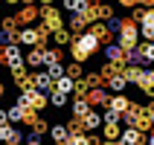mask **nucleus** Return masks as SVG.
<instances>
[{
  "mask_svg": "<svg viewBox=\"0 0 154 145\" xmlns=\"http://www.w3.org/2000/svg\"><path fill=\"white\" fill-rule=\"evenodd\" d=\"M50 104H52V107H67V104H70V96L61 93V90H52V93H50Z\"/></svg>",
  "mask_w": 154,
  "mask_h": 145,
  "instance_id": "nucleus-24",
  "label": "nucleus"
},
{
  "mask_svg": "<svg viewBox=\"0 0 154 145\" xmlns=\"http://www.w3.org/2000/svg\"><path fill=\"white\" fill-rule=\"evenodd\" d=\"M23 6H38V0H20Z\"/></svg>",
  "mask_w": 154,
  "mask_h": 145,
  "instance_id": "nucleus-42",
  "label": "nucleus"
},
{
  "mask_svg": "<svg viewBox=\"0 0 154 145\" xmlns=\"http://www.w3.org/2000/svg\"><path fill=\"white\" fill-rule=\"evenodd\" d=\"M17 44H23V47H41L38 29H35V26H23V29H20V35H17Z\"/></svg>",
  "mask_w": 154,
  "mask_h": 145,
  "instance_id": "nucleus-10",
  "label": "nucleus"
},
{
  "mask_svg": "<svg viewBox=\"0 0 154 145\" xmlns=\"http://www.w3.org/2000/svg\"><path fill=\"white\" fill-rule=\"evenodd\" d=\"M26 145H44V139L38 137V134H32V131H29V134H26V139H23Z\"/></svg>",
  "mask_w": 154,
  "mask_h": 145,
  "instance_id": "nucleus-38",
  "label": "nucleus"
},
{
  "mask_svg": "<svg viewBox=\"0 0 154 145\" xmlns=\"http://www.w3.org/2000/svg\"><path fill=\"white\" fill-rule=\"evenodd\" d=\"M32 78H35V90H41V93H52L55 90V81H52V76L47 70H35Z\"/></svg>",
  "mask_w": 154,
  "mask_h": 145,
  "instance_id": "nucleus-7",
  "label": "nucleus"
},
{
  "mask_svg": "<svg viewBox=\"0 0 154 145\" xmlns=\"http://www.w3.org/2000/svg\"><path fill=\"white\" fill-rule=\"evenodd\" d=\"M102 50V44H99V38H96L93 32H85V35H76V41L70 44V55H73V61H79V64H85L90 55H96V52Z\"/></svg>",
  "mask_w": 154,
  "mask_h": 145,
  "instance_id": "nucleus-1",
  "label": "nucleus"
},
{
  "mask_svg": "<svg viewBox=\"0 0 154 145\" xmlns=\"http://www.w3.org/2000/svg\"><path fill=\"white\" fill-rule=\"evenodd\" d=\"M47 73L52 76V81H58V78L67 76V64H64V61H58V64H50V67H47Z\"/></svg>",
  "mask_w": 154,
  "mask_h": 145,
  "instance_id": "nucleus-26",
  "label": "nucleus"
},
{
  "mask_svg": "<svg viewBox=\"0 0 154 145\" xmlns=\"http://www.w3.org/2000/svg\"><path fill=\"white\" fill-rule=\"evenodd\" d=\"M41 23L47 26L50 32H58V29H64L61 9H55V6H41Z\"/></svg>",
  "mask_w": 154,
  "mask_h": 145,
  "instance_id": "nucleus-3",
  "label": "nucleus"
},
{
  "mask_svg": "<svg viewBox=\"0 0 154 145\" xmlns=\"http://www.w3.org/2000/svg\"><path fill=\"white\" fill-rule=\"evenodd\" d=\"M122 70H125V67H122ZM105 87H108L111 93H125V87H128V78H125V76L119 73V76L108 78V84H105Z\"/></svg>",
  "mask_w": 154,
  "mask_h": 145,
  "instance_id": "nucleus-20",
  "label": "nucleus"
},
{
  "mask_svg": "<svg viewBox=\"0 0 154 145\" xmlns=\"http://www.w3.org/2000/svg\"><path fill=\"white\" fill-rule=\"evenodd\" d=\"M23 113H26V107L20 102H15L9 107V122H12V125H20V122H23Z\"/></svg>",
  "mask_w": 154,
  "mask_h": 145,
  "instance_id": "nucleus-23",
  "label": "nucleus"
},
{
  "mask_svg": "<svg viewBox=\"0 0 154 145\" xmlns=\"http://www.w3.org/2000/svg\"><path fill=\"white\" fill-rule=\"evenodd\" d=\"M38 6H55V0H38Z\"/></svg>",
  "mask_w": 154,
  "mask_h": 145,
  "instance_id": "nucleus-41",
  "label": "nucleus"
},
{
  "mask_svg": "<svg viewBox=\"0 0 154 145\" xmlns=\"http://www.w3.org/2000/svg\"><path fill=\"white\" fill-rule=\"evenodd\" d=\"M3 3H6V6H17V3H20V0H3Z\"/></svg>",
  "mask_w": 154,
  "mask_h": 145,
  "instance_id": "nucleus-45",
  "label": "nucleus"
},
{
  "mask_svg": "<svg viewBox=\"0 0 154 145\" xmlns=\"http://www.w3.org/2000/svg\"><path fill=\"white\" fill-rule=\"evenodd\" d=\"M140 90H143L148 99H154V70H146V78L140 81Z\"/></svg>",
  "mask_w": 154,
  "mask_h": 145,
  "instance_id": "nucleus-22",
  "label": "nucleus"
},
{
  "mask_svg": "<svg viewBox=\"0 0 154 145\" xmlns=\"http://www.w3.org/2000/svg\"><path fill=\"white\" fill-rule=\"evenodd\" d=\"M85 81H87V87H90V90H93V87H105L102 73H85Z\"/></svg>",
  "mask_w": 154,
  "mask_h": 145,
  "instance_id": "nucleus-29",
  "label": "nucleus"
},
{
  "mask_svg": "<svg viewBox=\"0 0 154 145\" xmlns=\"http://www.w3.org/2000/svg\"><path fill=\"white\" fill-rule=\"evenodd\" d=\"M119 145H148V134L140 128H122Z\"/></svg>",
  "mask_w": 154,
  "mask_h": 145,
  "instance_id": "nucleus-6",
  "label": "nucleus"
},
{
  "mask_svg": "<svg viewBox=\"0 0 154 145\" xmlns=\"http://www.w3.org/2000/svg\"><path fill=\"white\" fill-rule=\"evenodd\" d=\"M17 102L23 104V107H32V110L41 113L44 107H50V93H41V90H23V93H17Z\"/></svg>",
  "mask_w": 154,
  "mask_h": 145,
  "instance_id": "nucleus-2",
  "label": "nucleus"
},
{
  "mask_svg": "<svg viewBox=\"0 0 154 145\" xmlns=\"http://www.w3.org/2000/svg\"><path fill=\"white\" fill-rule=\"evenodd\" d=\"M58 61H64V47H50V50H44V67L58 64Z\"/></svg>",
  "mask_w": 154,
  "mask_h": 145,
  "instance_id": "nucleus-18",
  "label": "nucleus"
},
{
  "mask_svg": "<svg viewBox=\"0 0 154 145\" xmlns=\"http://www.w3.org/2000/svg\"><path fill=\"white\" fill-rule=\"evenodd\" d=\"M128 64H140V67L146 64V52H143V44H140V47H134V50L128 52Z\"/></svg>",
  "mask_w": 154,
  "mask_h": 145,
  "instance_id": "nucleus-27",
  "label": "nucleus"
},
{
  "mask_svg": "<svg viewBox=\"0 0 154 145\" xmlns=\"http://www.w3.org/2000/svg\"><path fill=\"white\" fill-rule=\"evenodd\" d=\"M17 23L20 26H32L38 17H41V6H20V12H17Z\"/></svg>",
  "mask_w": 154,
  "mask_h": 145,
  "instance_id": "nucleus-8",
  "label": "nucleus"
},
{
  "mask_svg": "<svg viewBox=\"0 0 154 145\" xmlns=\"http://www.w3.org/2000/svg\"><path fill=\"white\" fill-rule=\"evenodd\" d=\"M52 41H55V47H70V44L76 41V35L64 26V29H58V32H52Z\"/></svg>",
  "mask_w": 154,
  "mask_h": 145,
  "instance_id": "nucleus-19",
  "label": "nucleus"
},
{
  "mask_svg": "<svg viewBox=\"0 0 154 145\" xmlns=\"http://www.w3.org/2000/svg\"><path fill=\"white\" fill-rule=\"evenodd\" d=\"M143 52H146V64H154V44L151 41L143 44Z\"/></svg>",
  "mask_w": 154,
  "mask_h": 145,
  "instance_id": "nucleus-36",
  "label": "nucleus"
},
{
  "mask_svg": "<svg viewBox=\"0 0 154 145\" xmlns=\"http://www.w3.org/2000/svg\"><path fill=\"white\" fill-rule=\"evenodd\" d=\"M82 122H85V131H87V134H90V131H102V125H105V119H102V113H99V110H90Z\"/></svg>",
  "mask_w": 154,
  "mask_h": 145,
  "instance_id": "nucleus-15",
  "label": "nucleus"
},
{
  "mask_svg": "<svg viewBox=\"0 0 154 145\" xmlns=\"http://www.w3.org/2000/svg\"><path fill=\"white\" fill-rule=\"evenodd\" d=\"M108 107H111V110H116V113H125L131 107V99L125 93H113L111 96V102H108Z\"/></svg>",
  "mask_w": 154,
  "mask_h": 145,
  "instance_id": "nucleus-14",
  "label": "nucleus"
},
{
  "mask_svg": "<svg viewBox=\"0 0 154 145\" xmlns=\"http://www.w3.org/2000/svg\"><path fill=\"white\" fill-rule=\"evenodd\" d=\"M105 23H108V29H111L113 35L122 32V17H111V20H105Z\"/></svg>",
  "mask_w": 154,
  "mask_h": 145,
  "instance_id": "nucleus-33",
  "label": "nucleus"
},
{
  "mask_svg": "<svg viewBox=\"0 0 154 145\" xmlns=\"http://www.w3.org/2000/svg\"><path fill=\"white\" fill-rule=\"evenodd\" d=\"M44 50L47 47H32V50L26 52V67H32V70L44 67Z\"/></svg>",
  "mask_w": 154,
  "mask_h": 145,
  "instance_id": "nucleus-13",
  "label": "nucleus"
},
{
  "mask_svg": "<svg viewBox=\"0 0 154 145\" xmlns=\"http://www.w3.org/2000/svg\"><path fill=\"white\" fill-rule=\"evenodd\" d=\"M148 145H154V131H151V134H148Z\"/></svg>",
  "mask_w": 154,
  "mask_h": 145,
  "instance_id": "nucleus-46",
  "label": "nucleus"
},
{
  "mask_svg": "<svg viewBox=\"0 0 154 145\" xmlns=\"http://www.w3.org/2000/svg\"><path fill=\"white\" fill-rule=\"evenodd\" d=\"M102 142H105V137H99L96 131H90V134H87V145H102Z\"/></svg>",
  "mask_w": 154,
  "mask_h": 145,
  "instance_id": "nucleus-37",
  "label": "nucleus"
},
{
  "mask_svg": "<svg viewBox=\"0 0 154 145\" xmlns=\"http://www.w3.org/2000/svg\"><path fill=\"white\" fill-rule=\"evenodd\" d=\"M140 6H146V9H154V0H140Z\"/></svg>",
  "mask_w": 154,
  "mask_h": 145,
  "instance_id": "nucleus-40",
  "label": "nucleus"
},
{
  "mask_svg": "<svg viewBox=\"0 0 154 145\" xmlns=\"http://www.w3.org/2000/svg\"><path fill=\"white\" fill-rule=\"evenodd\" d=\"M87 102H90V107H108V102H111L108 87H93V90L87 93Z\"/></svg>",
  "mask_w": 154,
  "mask_h": 145,
  "instance_id": "nucleus-9",
  "label": "nucleus"
},
{
  "mask_svg": "<svg viewBox=\"0 0 154 145\" xmlns=\"http://www.w3.org/2000/svg\"><path fill=\"white\" fill-rule=\"evenodd\" d=\"M55 90H61V93H73V90H76V78H70V76H64V78H58V81H55Z\"/></svg>",
  "mask_w": 154,
  "mask_h": 145,
  "instance_id": "nucleus-25",
  "label": "nucleus"
},
{
  "mask_svg": "<svg viewBox=\"0 0 154 145\" xmlns=\"http://www.w3.org/2000/svg\"><path fill=\"white\" fill-rule=\"evenodd\" d=\"M73 35H85L87 29H90V23L85 20V15H70V26H67Z\"/></svg>",
  "mask_w": 154,
  "mask_h": 145,
  "instance_id": "nucleus-17",
  "label": "nucleus"
},
{
  "mask_svg": "<svg viewBox=\"0 0 154 145\" xmlns=\"http://www.w3.org/2000/svg\"><path fill=\"white\" fill-rule=\"evenodd\" d=\"M102 137H105V139H119V137H122L119 122H105V125H102Z\"/></svg>",
  "mask_w": 154,
  "mask_h": 145,
  "instance_id": "nucleus-21",
  "label": "nucleus"
},
{
  "mask_svg": "<svg viewBox=\"0 0 154 145\" xmlns=\"http://www.w3.org/2000/svg\"><path fill=\"white\" fill-rule=\"evenodd\" d=\"M87 3H102V0H87Z\"/></svg>",
  "mask_w": 154,
  "mask_h": 145,
  "instance_id": "nucleus-47",
  "label": "nucleus"
},
{
  "mask_svg": "<svg viewBox=\"0 0 154 145\" xmlns=\"http://www.w3.org/2000/svg\"><path fill=\"white\" fill-rule=\"evenodd\" d=\"M67 76L76 78V81H79V78H85V70H82V64H79V61H70V64H67Z\"/></svg>",
  "mask_w": 154,
  "mask_h": 145,
  "instance_id": "nucleus-30",
  "label": "nucleus"
},
{
  "mask_svg": "<svg viewBox=\"0 0 154 145\" xmlns=\"http://www.w3.org/2000/svg\"><path fill=\"white\" fill-rule=\"evenodd\" d=\"M35 29H38V38H41V47H47V41H50V29H47V26H44V23H38V26H35Z\"/></svg>",
  "mask_w": 154,
  "mask_h": 145,
  "instance_id": "nucleus-34",
  "label": "nucleus"
},
{
  "mask_svg": "<svg viewBox=\"0 0 154 145\" xmlns=\"http://www.w3.org/2000/svg\"><path fill=\"white\" fill-rule=\"evenodd\" d=\"M102 145H119V139H105Z\"/></svg>",
  "mask_w": 154,
  "mask_h": 145,
  "instance_id": "nucleus-43",
  "label": "nucleus"
},
{
  "mask_svg": "<svg viewBox=\"0 0 154 145\" xmlns=\"http://www.w3.org/2000/svg\"><path fill=\"white\" fill-rule=\"evenodd\" d=\"M85 3L87 0H64V12H67V15H79V12L85 9Z\"/></svg>",
  "mask_w": 154,
  "mask_h": 145,
  "instance_id": "nucleus-28",
  "label": "nucleus"
},
{
  "mask_svg": "<svg viewBox=\"0 0 154 145\" xmlns=\"http://www.w3.org/2000/svg\"><path fill=\"white\" fill-rule=\"evenodd\" d=\"M70 110H73V116L85 119V116L93 110V107H90V102H87V99H76V96H73V102H70Z\"/></svg>",
  "mask_w": 154,
  "mask_h": 145,
  "instance_id": "nucleus-16",
  "label": "nucleus"
},
{
  "mask_svg": "<svg viewBox=\"0 0 154 145\" xmlns=\"http://www.w3.org/2000/svg\"><path fill=\"white\" fill-rule=\"evenodd\" d=\"M111 17H116V9L108 3H99V20H111Z\"/></svg>",
  "mask_w": 154,
  "mask_h": 145,
  "instance_id": "nucleus-31",
  "label": "nucleus"
},
{
  "mask_svg": "<svg viewBox=\"0 0 154 145\" xmlns=\"http://www.w3.org/2000/svg\"><path fill=\"white\" fill-rule=\"evenodd\" d=\"M122 76L128 78V84H137V87H140V81L146 78V70L140 67V64H128V67L122 70Z\"/></svg>",
  "mask_w": 154,
  "mask_h": 145,
  "instance_id": "nucleus-12",
  "label": "nucleus"
},
{
  "mask_svg": "<svg viewBox=\"0 0 154 145\" xmlns=\"http://www.w3.org/2000/svg\"><path fill=\"white\" fill-rule=\"evenodd\" d=\"M119 6H125V9H134V6H140V0H116Z\"/></svg>",
  "mask_w": 154,
  "mask_h": 145,
  "instance_id": "nucleus-39",
  "label": "nucleus"
},
{
  "mask_svg": "<svg viewBox=\"0 0 154 145\" xmlns=\"http://www.w3.org/2000/svg\"><path fill=\"white\" fill-rule=\"evenodd\" d=\"M67 145H87V134H70Z\"/></svg>",
  "mask_w": 154,
  "mask_h": 145,
  "instance_id": "nucleus-35",
  "label": "nucleus"
},
{
  "mask_svg": "<svg viewBox=\"0 0 154 145\" xmlns=\"http://www.w3.org/2000/svg\"><path fill=\"white\" fill-rule=\"evenodd\" d=\"M50 128H52V125H50V122H47V119H44V116H41V119L35 122L32 134H38V137H44V134H50Z\"/></svg>",
  "mask_w": 154,
  "mask_h": 145,
  "instance_id": "nucleus-32",
  "label": "nucleus"
},
{
  "mask_svg": "<svg viewBox=\"0 0 154 145\" xmlns=\"http://www.w3.org/2000/svg\"><path fill=\"white\" fill-rule=\"evenodd\" d=\"M26 55L20 52V44H0V64L12 67L15 61H23Z\"/></svg>",
  "mask_w": 154,
  "mask_h": 145,
  "instance_id": "nucleus-4",
  "label": "nucleus"
},
{
  "mask_svg": "<svg viewBox=\"0 0 154 145\" xmlns=\"http://www.w3.org/2000/svg\"><path fill=\"white\" fill-rule=\"evenodd\" d=\"M0 145H15V142H0Z\"/></svg>",
  "mask_w": 154,
  "mask_h": 145,
  "instance_id": "nucleus-48",
  "label": "nucleus"
},
{
  "mask_svg": "<svg viewBox=\"0 0 154 145\" xmlns=\"http://www.w3.org/2000/svg\"><path fill=\"white\" fill-rule=\"evenodd\" d=\"M102 52H105V58L111 61V64H119V67H128V52L122 50L119 44L113 41V44H105L102 47Z\"/></svg>",
  "mask_w": 154,
  "mask_h": 145,
  "instance_id": "nucleus-5",
  "label": "nucleus"
},
{
  "mask_svg": "<svg viewBox=\"0 0 154 145\" xmlns=\"http://www.w3.org/2000/svg\"><path fill=\"white\" fill-rule=\"evenodd\" d=\"M50 139H52L55 145H67V139H70V128L64 125V122L52 125V128H50Z\"/></svg>",
  "mask_w": 154,
  "mask_h": 145,
  "instance_id": "nucleus-11",
  "label": "nucleus"
},
{
  "mask_svg": "<svg viewBox=\"0 0 154 145\" xmlns=\"http://www.w3.org/2000/svg\"><path fill=\"white\" fill-rule=\"evenodd\" d=\"M3 96H6V87H3V81H0V102H3Z\"/></svg>",
  "mask_w": 154,
  "mask_h": 145,
  "instance_id": "nucleus-44",
  "label": "nucleus"
},
{
  "mask_svg": "<svg viewBox=\"0 0 154 145\" xmlns=\"http://www.w3.org/2000/svg\"><path fill=\"white\" fill-rule=\"evenodd\" d=\"M151 116H154V113H151Z\"/></svg>",
  "mask_w": 154,
  "mask_h": 145,
  "instance_id": "nucleus-49",
  "label": "nucleus"
}]
</instances>
